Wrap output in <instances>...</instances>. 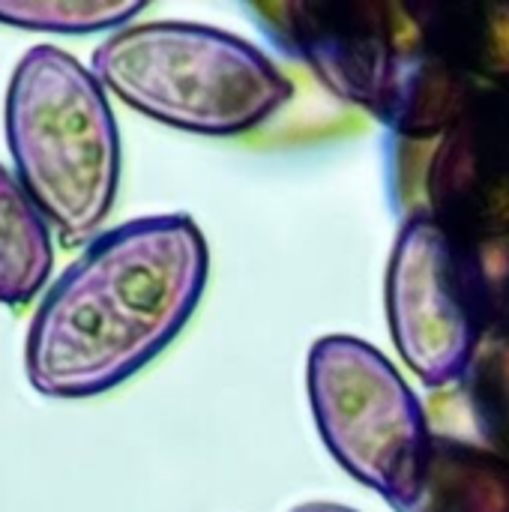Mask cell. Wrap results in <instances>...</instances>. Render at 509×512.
<instances>
[{
  "mask_svg": "<svg viewBox=\"0 0 509 512\" xmlns=\"http://www.w3.org/2000/svg\"><path fill=\"white\" fill-rule=\"evenodd\" d=\"M210 249L186 213L129 219L57 276L24 339L27 384L48 399H93L138 375L189 324Z\"/></svg>",
  "mask_w": 509,
  "mask_h": 512,
  "instance_id": "6da1fadb",
  "label": "cell"
},
{
  "mask_svg": "<svg viewBox=\"0 0 509 512\" xmlns=\"http://www.w3.org/2000/svg\"><path fill=\"white\" fill-rule=\"evenodd\" d=\"M249 12L333 96L411 144L441 135L483 93L438 54L414 3L291 0Z\"/></svg>",
  "mask_w": 509,
  "mask_h": 512,
  "instance_id": "7a4b0ae2",
  "label": "cell"
},
{
  "mask_svg": "<svg viewBox=\"0 0 509 512\" xmlns=\"http://www.w3.org/2000/svg\"><path fill=\"white\" fill-rule=\"evenodd\" d=\"M414 12L438 54L474 87H509V3L426 0Z\"/></svg>",
  "mask_w": 509,
  "mask_h": 512,
  "instance_id": "ba28073f",
  "label": "cell"
},
{
  "mask_svg": "<svg viewBox=\"0 0 509 512\" xmlns=\"http://www.w3.org/2000/svg\"><path fill=\"white\" fill-rule=\"evenodd\" d=\"M105 93L195 135H243L294 96L282 69L237 33L195 21H132L90 57Z\"/></svg>",
  "mask_w": 509,
  "mask_h": 512,
  "instance_id": "277c9868",
  "label": "cell"
},
{
  "mask_svg": "<svg viewBox=\"0 0 509 512\" xmlns=\"http://www.w3.org/2000/svg\"><path fill=\"white\" fill-rule=\"evenodd\" d=\"M306 390L330 456L360 486L402 510L435 441L405 375L357 336H324L309 351Z\"/></svg>",
  "mask_w": 509,
  "mask_h": 512,
  "instance_id": "5b68a950",
  "label": "cell"
},
{
  "mask_svg": "<svg viewBox=\"0 0 509 512\" xmlns=\"http://www.w3.org/2000/svg\"><path fill=\"white\" fill-rule=\"evenodd\" d=\"M459 387L480 447L509 465V330H486Z\"/></svg>",
  "mask_w": 509,
  "mask_h": 512,
  "instance_id": "8fae6325",
  "label": "cell"
},
{
  "mask_svg": "<svg viewBox=\"0 0 509 512\" xmlns=\"http://www.w3.org/2000/svg\"><path fill=\"white\" fill-rule=\"evenodd\" d=\"M15 177L69 243L96 240L120 189V132L99 78L57 45H33L6 90Z\"/></svg>",
  "mask_w": 509,
  "mask_h": 512,
  "instance_id": "3957f363",
  "label": "cell"
},
{
  "mask_svg": "<svg viewBox=\"0 0 509 512\" xmlns=\"http://www.w3.org/2000/svg\"><path fill=\"white\" fill-rule=\"evenodd\" d=\"M423 165V216L459 246L509 237V87L483 90L435 135Z\"/></svg>",
  "mask_w": 509,
  "mask_h": 512,
  "instance_id": "52a82bcc",
  "label": "cell"
},
{
  "mask_svg": "<svg viewBox=\"0 0 509 512\" xmlns=\"http://www.w3.org/2000/svg\"><path fill=\"white\" fill-rule=\"evenodd\" d=\"M51 270V225L18 177L0 165V303L27 306L48 285Z\"/></svg>",
  "mask_w": 509,
  "mask_h": 512,
  "instance_id": "30bf717a",
  "label": "cell"
},
{
  "mask_svg": "<svg viewBox=\"0 0 509 512\" xmlns=\"http://www.w3.org/2000/svg\"><path fill=\"white\" fill-rule=\"evenodd\" d=\"M291 512H360L351 510V507H342V504H330V501H312V504H300L297 510Z\"/></svg>",
  "mask_w": 509,
  "mask_h": 512,
  "instance_id": "5bb4252c",
  "label": "cell"
},
{
  "mask_svg": "<svg viewBox=\"0 0 509 512\" xmlns=\"http://www.w3.org/2000/svg\"><path fill=\"white\" fill-rule=\"evenodd\" d=\"M486 330H509V237L462 246Z\"/></svg>",
  "mask_w": 509,
  "mask_h": 512,
  "instance_id": "4fadbf2b",
  "label": "cell"
},
{
  "mask_svg": "<svg viewBox=\"0 0 509 512\" xmlns=\"http://www.w3.org/2000/svg\"><path fill=\"white\" fill-rule=\"evenodd\" d=\"M399 512H509V465L480 444L435 435L420 486Z\"/></svg>",
  "mask_w": 509,
  "mask_h": 512,
  "instance_id": "9c48e42d",
  "label": "cell"
},
{
  "mask_svg": "<svg viewBox=\"0 0 509 512\" xmlns=\"http://www.w3.org/2000/svg\"><path fill=\"white\" fill-rule=\"evenodd\" d=\"M141 12L132 0H0V24L69 36L120 30Z\"/></svg>",
  "mask_w": 509,
  "mask_h": 512,
  "instance_id": "7c38bea8",
  "label": "cell"
},
{
  "mask_svg": "<svg viewBox=\"0 0 509 512\" xmlns=\"http://www.w3.org/2000/svg\"><path fill=\"white\" fill-rule=\"evenodd\" d=\"M384 303L402 363L432 390L462 384L486 324L462 246L435 219H405L387 264Z\"/></svg>",
  "mask_w": 509,
  "mask_h": 512,
  "instance_id": "8992f818",
  "label": "cell"
}]
</instances>
